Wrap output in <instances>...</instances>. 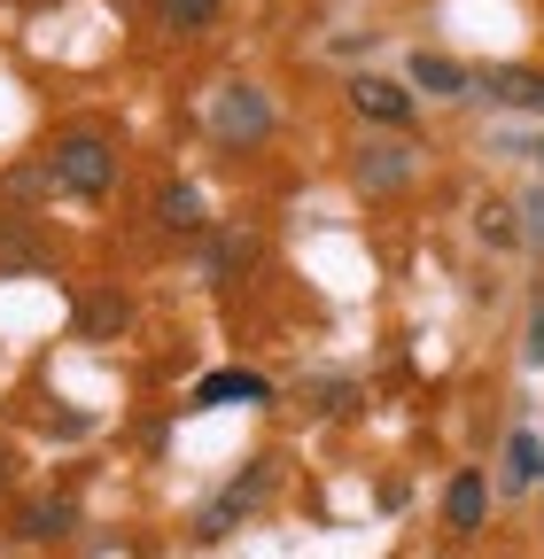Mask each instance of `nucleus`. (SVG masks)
<instances>
[{"label":"nucleus","mask_w":544,"mask_h":559,"mask_svg":"<svg viewBox=\"0 0 544 559\" xmlns=\"http://www.w3.org/2000/svg\"><path fill=\"white\" fill-rule=\"evenodd\" d=\"M264 489H272V459H249V474H241V481H226L218 498L194 513V536H202V544H218V536H226V528H234L257 498H264Z\"/></svg>","instance_id":"nucleus-2"},{"label":"nucleus","mask_w":544,"mask_h":559,"mask_svg":"<svg viewBox=\"0 0 544 559\" xmlns=\"http://www.w3.org/2000/svg\"><path fill=\"white\" fill-rule=\"evenodd\" d=\"M544 474V443L536 436H506V489H529Z\"/></svg>","instance_id":"nucleus-15"},{"label":"nucleus","mask_w":544,"mask_h":559,"mask_svg":"<svg viewBox=\"0 0 544 559\" xmlns=\"http://www.w3.org/2000/svg\"><path fill=\"white\" fill-rule=\"evenodd\" d=\"M71 521H79V513L62 506V498H32V506L16 513V536H24V544H47V536H62Z\"/></svg>","instance_id":"nucleus-11"},{"label":"nucleus","mask_w":544,"mask_h":559,"mask_svg":"<svg viewBox=\"0 0 544 559\" xmlns=\"http://www.w3.org/2000/svg\"><path fill=\"white\" fill-rule=\"evenodd\" d=\"M413 86H421V94H466L474 79H466L451 55H428V47H421V55H413Z\"/></svg>","instance_id":"nucleus-12"},{"label":"nucleus","mask_w":544,"mask_h":559,"mask_svg":"<svg viewBox=\"0 0 544 559\" xmlns=\"http://www.w3.org/2000/svg\"><path fill=\"white\" fill-rule=\"evenodd\" d=\"M234 396H241V404H264V396H272V381H264V373H249V366H226V373H211V381H194V396H187V404H194V412H211V404H234Z\"/></svg>","instance_id":"nucleus-7"},{"label":"nucleus","mask_w":544,"mask_h":559,"mask_svg":"<svg viewBox=\"0 0 544 559\" xmlns=\"http://www.w3.org/2000/svg\"><path fill=\"white\" fill-rule=\"evenodd\" d=\"M156 226H164V234H202V194H194L187 179H172V187L156 194Z\"/></svg>","instance_id":"nucleus-9"},{"label":"nucleus","mask_w":544,"mask_h":559,"mask_svg":"<svg viewBox=\"0 0 544 559\" xmlns=\"http://www.w3.org/2000/svg\"><path fill=\"white\" fill-rule=\"evenodd\" d=\"M211 124H218V140H264L272 132V102L257 86H226L211 102Z\"/></svg>","instance_id":"nucleus-4"},{"label":"nucleus","mask_w":544,"mask_h":559,"mask_svg":"<svg viewBox=\"0 0 544 559\" xmlns=\"http://www.w3.org/2000/svg\"><path fill=\"white\" fill-rule=\"evenodd\" d=\"M125 319H132V304H125V296H109V288L79 304V326H86V334H125Z\"/></svg>","instance_id":"nucleus-14"},{"label":"nucleus","mask_w":544,"mask_h":559,"mask_svg":"<svg viewBox=\"0 0 544 559\" xmlns=\"http://www.w3.org/2000/svg\"><path fill=\"white\" fill-rule=\"evenodd\" d=\"M249 257H257V234H249V226H226L211 249H202V272H211V280H234Z\"/></svg>","instance_id":"nucleus-10"},{"label":"nucleus","mask_w":544,"mask_h":559,"mask_svg":"<svg viewBox=\"0 0 544 559\" xmlns=\"http://www.w3.org/2000/svg\"><path fill=\"white\" fill-rule=\"evenodd\" d=\"M351 109L374 117V124H404V117H413V94H404L397 79H374V70H366V79H351Z\"/></svg>","instance_id":"nucleus-6"},{"label":"nucleus","mask_w":544,"mask_h":559,"mask_svg":"<svg viewBox=\"0 0 544 559\" xmlns=\"http://www.w3.org/2000/svg\"><path fill=\"white\" fill-rule=\"evenodd\" d=\"M413 156H421V148H404V140H366L358 164H351L358 194H397V187H413Z\"/></svg>","instance_id":"nucleus-3"},{"label":"nucleus","mask_w":544,"mask_h":559,"mask_svg":"<svg viewBox=\"0 0 544 559\" xmlns=\"http://www.w3.org/2000/svg\"><path fill=\"white\" fill-rule=\"evenodd\" d=\"M529 366H544V304H536V319H529Z\"/></svg>","instance_id":"nucleus-17"},{"label":"nucleus","mask_w":544,"mask_h":559,"mask_svg":"<svg viewBox=\"0 0 544 559\" xmlns=\"http://www.w3.org/2000/svg\"><path fill=\"white\" fill-rule=\"evenodd\" d=\"M47 171H55L62 194H86L94 202V194L117 187V148H109L102 132H62L55 148H47Z\"/></svg>","instance_id":"nucleus-1"},{"label":"nucleus","mask_w":544,"mask_h":559,"mask_svg":"<svg viewBox=\"0 0 544 559\" xmlns=\"http://www.w3.org/2000/svg\"><path fill=\"white\" fill-rule=\"evenodd\" d=\"M0 481H9V451H0Z\"/></svg>","instance_id":"nucleus-19"},{"label":"nucleus","mask_w":544,"mask_h":559,"mask_svg":"<svg viewBox=\"0 0 544 559\" xmlns=\"http://www.w3.org/2000/svg\"><path fill=\"white\" fill-rule=\"evenodd\" d=\"M164 9V32H202V24H218L226 0H156Z\"/></svg>","instance_id":"nucleus-16"},{"label":"nucleus","mask_w":544,"mask_h":559,"mask_svg":"<svg viewBox=\"0 0 544 559\" xmlns=\"http://www.w3.org/2000/svg\"><path fill=\"white\" fill-rule=\"evenodd\" d=\"M483 506H490V481L483 474H451V489H444V521L459 528V536H474V528H483Z\"/></svg>","instance_id":"nucleus-8"},{"label":"nucleus","mask_w":544,"mask_h":559,"mask_svg":"<svg viewBox=\"0 0 544 559\" xmlns=\"http://www.w3.org/2000/svg\"><path fill=\"white\" fill-rule=\"evenodd\" d=\"M536 156H544V140H536Z\"/></svg>","instance_id":"nucleus-20"},{"label":"nucleus","mask_w":544,"mask_h":559,"mask_svg":"<svg viewBox=\"0 0 544 559\" xmlns=\"http://www.w3.org/2000/svg\"><path fill=\"white\" fill-rule=\"evenodd\" d=\"M474 86L490 102H506V109H544V70H521V62H490Z\"/></svg>","instance_id":"nucleus-5"},{"label":"nucleus","mask_w":544,"mask_h":559,"mask_svg":"<svg viewBox=\"0 0 544 559\" xmlns=\"http://www.w3.org/2000/svg\"><path fill=\"white\" fill-rule=\"evenodd\" d=\"M521 210H529V234H536V241H544V187H536V194H529V202H521Z\"/></svg>","instance_id":"nucleus-18"},{"label":"nucleus","mask_w":544,"mask_h":559,"mask_svg":"<svg viewBox=\"0 0 544 559\" xmlns=\"http://www.w3.org/2000/svg\"><path fill=\"white\" fill-rule=\"evenodd\" d=\"M474 234H483L490 249H513V241H521V226H513V202L483 194V202H474Z\"/></svg>","instance_id":"nucleus-13"}]
</instances>
